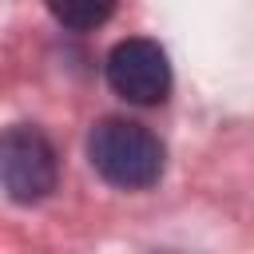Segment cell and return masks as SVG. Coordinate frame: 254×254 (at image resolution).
<instances>
[{
  "instance_id": "obj_1",
  "label": "cell",
  "mask_w": 254,
  "mask_h": 254,
  "mask_svg": "<svg viewBox=\"0 0 254 254\" xmlns=\"http://www.w3.org/2000/svg\"><path fill=\"white\" fill-rule=\"evenodd\" d=\"M87 159L95 175L119 190H147L163 179L167 151L155 131H147L135 119L107 115L87 135Z\"/></svg>"
},
{
  "instance_id": "obj_2",
  "label": "cell",
  "mask_w": 254,
  "mask_h": 254,
  "mask_svg": "<svg viewBox=\"0 0 254 254\" xmlns=\"http://www.w3.org/2000/svg\"><path fill=\"white\" fill-rule=\"evenodd\" d=\"M56 179H60V159L40 127L16 123L0 131V190L12 202L20 206L44 202L56 190Z\"/></svg>"
},
{
  "instance_id": "obj_3",
  "label": "cell",
  "mask_w": 254,
  "mask_h": 254,
  "mask_svg": "<svg viewBox=\"0 0 254 254\" xmlns=\"http://www.w3.org/2000/svg\"><path fill=\"white\" fill-rule=\"evenodd\" d=\"M103 71H107L111 91L135 107H155L171 95V64L155 40H143V36L119 40L107 52Z\"/></svg>"
},
{
  "instance_id": "obj_4",
  "label": "cell",
  "mask_w": 254,
  "mask_h": 254,
  "mask_svg": "<svg viewBox=\"0 0 254 254\" xmlns=\"http://www.w3.org/2000/svg\"><path fill=\"white\" fill-rule=\"evenodd\" d=\"M48 12L71 32H91L107 24V16L115 12V0H48Z\"/></svg>"
}]
</instances>
